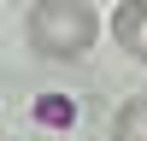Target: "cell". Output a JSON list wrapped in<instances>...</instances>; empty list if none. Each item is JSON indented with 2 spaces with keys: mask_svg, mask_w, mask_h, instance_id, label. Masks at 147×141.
<instances>
[{
  "mask_svg": "<svg viewBox=\"0 0 147 141\" xmlns=\"http://www.w3.org/2000/svg\"><path fill=\"white\" fill-rule=\"evenodd\" d=\"M106 30H112V41L124 47L136 65H147V0H124V6L112 12Z\"/></svg>",
  "mask_w": 147,
  "mask_h": 141,
  "instance_id": "cell-2",
  "label": "cell"
},
{
  "mask_svg": "<svg viewBox=\"0 0 147 141\" xmlns=\"http://www.w3.org/2000/svg\"><path fill=\"white\" fill-rule=\"evenodd\" d=\"M112 141H147V94H136V100L118 106V117H112Z\"/></svg>",
  "mask_w": 147,
  "mask_h": 141,
  "instance_id": "cell-3",
  "label": "cell"
},
{
  "mask_svg": "<svg viewBox=\"0 0 147 141\" xmlns=\"http://www.w3.org/2000/svg\"><path fill=\"white\" fill-rule=\"evenodd\" d=\"M24 35H30V47L47 53V59H82L100 41V18H94L88 0H35Z\"/></svg>",
  "mask_w": 147,
  "mask_h": 141,
  "instance_id": "cell-1",
  "label": "cell"
}]
</instances>
